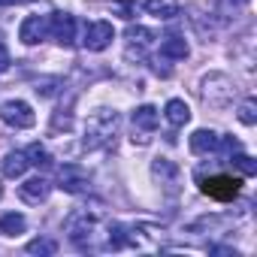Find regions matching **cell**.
<instances>
[{
  "mask_svg": "<svg viewBox=\"0 0 257 257\" xmlns=\"http://www.w3.org/2000/svg\"><path fill=\"white\" fill-rule=\"evenodd\" d=\"M25 155H28V164H31V167H49V164H52V155H49L46 146H40V143L28 146Z\"/></svg>",
  "mask_w": 257,
  "mask_h": 257,
  "instance_id": "obj_19",
  "label": "cell"
},
{
  "mask_svg": "<svg viewBox=\"0 0 257 257\" xmlns=\"http://www.w3.org/2000/svg\"><path fill=\"white\" fill-rule=\"evenodd\" d=\"M49 37V19L46 16H28L25 22H22V28H19V40L25 43V46H37V43H43Z\"/></svg>",
  "mask_w": 257,
  "mask_h": 257,
  "instance_id": "obj_8",
  "label": "cell"
},
{
  "mask_svg": "<svg viewBox=\"0 0 257 257\" xmlns=\"http://www.w3.org/2000/svg\"><path fill=\"white\" fill-rule=\"evenodd\" d=\"M200 94H203V103H206V106H212V109H227V106L233 103V97H236V85H233V79L224 76V73H209V76L203 79Z\"/></svg>",
  "mask_w": 257,
  "mask_h": 257,
  "instance_id": "obj_2",
  "label": "cell"
},
{
  "mask_svg": "<svg viewBox=\"0 0 257 257\" xmlns=\"http://www.w3.org/2000/svg\"><path fill=\"white\" fill-rule=\"evenodd\" d=\"M49 191H52V185H49L43 176H37V179H28V182L19 188V197H22L25 203H31V206H40V203L49 197Z\"/></svg>",
  "mask_w": 257,
  "mask_h": 257,
  "instance_id": "obj_9",
  "label": "cell"
},
{
  "mask_svg": "<svg viewBox=\"0 0 257 257\" xmlns=\"http://www.w3.org/2000/svg\"><path fill=\"white\" fill-rule=\"evenodd\" d=\"M70 124H73V112H70V106H67V109H58L55 118H52V134H58L61 127H64V131H70Z\"/></svg>",
  "mask_w": 257,
  "mask_h": 257,
  "instance_id": "obj_25",
  "label": "cell"
},
{
  "mask_svg": "<svg viewBox=\"0 0 257 257\" xmlns=\"http://www.w3.org/2000/svg\"><path fill=\"white\" fill-rule=\"evenodd\" d=\"M158 124H161V112H158L155 106H140V109L134 112V131L152 134V131H158Z\"/></svg>",
  "mask_w": 257,
  "mask_h": 257,
  "instance_id": "obj_12",
  "label": "cell"
},
{
  "mask_svg": "<svg viewBox=\"0 0 257 257\" xmlns=\"http://www.w3.org/2000/svg\"><path fill=\"white\" fill-rule=\"evenodd\" d=\"M31 164H28V155L25 152H10L7 158H4V173L7 176H13V179H19V176H25V170H28Z\"/></svg>",
  "mask_w": 257,
  "mask_h": 257,
  "instance_id": "obj_18",
  "label": "cell"
},
{
  "mask_svg": "<svg viewBox=\"0 0 257 257\" xmlns=\"http://www.w3.org/2000/svg\"><path fill=\"white\" fill-rule=\"evenodd\" d=\"M49 37L58 46H73L76 43V19L67 13H52L49 16Z\"/></svg>",
  "mask_w": 257,
  "mask_h": 257,
  "instance_id": "obj_6",
  "label": "cell"
},
{
  "mask_svg": "<svg viewBox=\"0 0 257 257\" xmlns=\"http://www.w3.org/2000/svg\"><path fill=\"white\" fill-rule=\"evenodd\" d=\"M115 40V31L109 22H94V25H85V37H82V46L88 52H103L109 49Z\"/></svg>",
  "mask_w": 257,
  "mask_h": 257,
  "instance_id": "obj_7",
  "label": "cell"
},
{
  "mask_svg": "<svg viewBox=\"0 0 257 257\" xmlns=\"http://www.w3.org/2000/svg\"><path fill=\"white\" fill-rule=\"evenodd\" d=\"M112 13L121 16L124 22H134L137 13H140V7H137V0H112Z\"/></svg>",
  "mask_w": 257,
  "mask_h": 257,
  "instance_id": "obj_20",
  "label": "cell"
},
{
  "mask_svg": "<svg viewBox=\"0 0 257 257\" xmlns=\"http://www.w3.org/2000/svg\"><path fill=\"white\" fill-rule=\"evenodd\" d=\"M146 13L155 19H176L179 16V4L176 0H146Z\"/></svg>",
  "mask_w": 257,
  "mask_h": 257,
  "instance_id": "obj_15",
  "label": "cell"
},
{
  "mask_svg": "<svg viewBox=\"0 0 257 257\" xmlns=\"http://www.w3.org/2000/svg\"><path fill=\"white\" fill-rule=\"evenodd\" d=\"M55 251H58L55 239H34V242H28V254H55Z\"/></svg>",
  "mask_w": 257,
  "mask_h": 257,
  "instance_id": "obj_23",
  "label": "cell"
},
{
  "mask_svg": "<svg viewBox=\"0 0 257 257\" xmlns=\"http://www.w3.org/2000/svg\"><path fill=\"white\" fill-rule=\"evenodd\" d=\"M239 121L242 124H257V100L254 97H245L242 103H239Z\"/></svg>",
  "mask_w": 257,
  "mask_h": 257,
  "instance_id": "obj_22",
  "label": "cell"
},
{
  "mask_svg": "<svg viewBox=\"0 0 257 257\" xmlns=\"http://www.w3.org/2000/svg\"><path fill=\"white\" fill-rule=\"evenodd\" d=\"M127 43H131V46H137V49H149L158 37H155V31H149V28H143V25H131V28H127Z\"/></svg>",
  "mask_w": 257,
  "mask_h": 257,
  "instance_id": "obj_17",
  "label": "cell"
},
{
  "mask_svg": "<svg viewBox=\"0 0 257 257\" xmlns=\"http://www.w3.org/2000/svg\"><path fill=\"white\" fill-rule=\"evenodd\" d=\"M25 230H28V221H25V215H19V212L0 215V233H4V236H22Z\"/></svg>",
  "mask_w": 257,
  "mask_h": 257,
  "instance_id": "obj_16",
  "label": "cell"
},
{
  "mask_svg": "<svg viewBox=\"0 0 257 257\" xmlns=\"http://www.w3.org/2000/svg\"><path fill=\"white\" fill-rule=\"evenodd\" d=\"M58 88H64V82H61V79H40L34 91H37L40 97H55V94H58Z\"/></svg>",
  "mask_w": 257,
  "mask_h": 257,
  "instance_id": "obj_24",
  "label": "cell"
},
{
  "mask_svg": "<svg viewBox=\"0 0 257 257\" xmlns=\"http://www.w3.org/2000/svg\"><path fill=\"white\" fill-rule=\"evenodd\" d=\"M10 64H13V58H10V49H7L4 43H0V73H4Z\"/></svg>",
  "mask_w": 257,
  "mask_h": 257,
  "instance_id": "obj_26",
  "label": "cell"
},
{
  "mask_svg": "<svg viewBox=\"0 0 257 257\" xmlns=\"http://www.w3.org/2000/svg\"><path fill=\"white\" fill-rule=\"evenodd\" d=\"M152 173L161 179V185H164L170 194H176V191H179V167H176L173 161H167V158H158V161L152 164Z\"/></svg>",
  "mask_w": 257,
  "mask_h": 257,
  "instance_id": "obj_10",
  "label": "cell"
},
{
  "mask_svg": "<svg viewBox=\"0 0 257 257\" xmlns=\"http://www.w3.org/2000/svg\"><path fill=\"white\" fill-rule=\"evenodd\" d=\"M236 4H245V0H236Z\"/></svg>",
  "mask_w": 257,
  "mask_h": 257,
  "instance_id": "obj_29",
  "label": "cell"
},
{
  "mask_svg": "<svg viewBox=\"0 0 257 257\" xmlns=\"http://www.w3.org/2000/svg\"><path fill=\"white\" fill-rule=\"evenodd\" d=\"M164 115H167V121H170L173 127H185V124L191 121V109H188V103H185V100H179V97H173V100L167 103Z\"/></svg>",
  "mask_w": 257,
  "mask_h": 257,
  "instance_id": "obj_14",
  "label": "cell"
},
{
  "mask_svg": "<svg viewBox=\"0 0 257 257\" xmlns=\"http://www.w3.org/2000/svg\"><path fill=\"white\" fill-rule=\"evenodd\" d=\"M0 118H4V124L16 127V131H28V127L37 124V115H34V109H31L25 100H10V103H4Z\"/></svg>",
  "mask_w": 257,
  "mask_h": 257,
  "instance_id": "obj_4",
  "label": "cell"
},
{
  "mask_svg": "<svg viewBox=\"0 0 257 257\" xmlns=\"http://www.w3.org/2000/svg\"><path fill=\"white\" fill-rule=\"evenodd\" d=\"M200 191H203L206 197H212V200L230 203V200L239 197V191H242V179H236V176H230V173H215V176H209V179L200 182Z\"/></svg>",
  "mask_w": 257,
  "mask_h": 257,
  "instance_id": "obj_3",
  "label": "cell"
},
{
  "mask_svg": "<svg viewBox=\"0 0 257 257\" xmlns=\"http://www.w3.org/2000/svg\"><path fill=\"white\" fill-rule=\"evenodd\" d=\"M188 55H191V49H188L185 37H179V34L164 37V43H161V58H167V61H185Z\"/></svg>",
  "mask_w": 257,
  "mask_h": 257,
  "instance_id": "obj_11",
  "label": "cell"
},
{
  "mask_svg": "<svg viewBox=\"0 0 257 257\" xmlns=\"http://www.w3.org/2000/svg\"><path fill=\"white\" fill-rule=\"evenodd\" d=\"M88 185H91V179H88V173L79 164H64L58 170V188L61 191H67V194H85Z\"/></svg>",
  "mask_w": 257,
  "mask_h": 257,
  "instance_id": "obj_5",
  "label": "cell"
},
{
  "mask_svg": "<svg viewBox=\"0 0 257 257\" xmlns=\"http://www.w3.org/2000/svg\"><path fill=\"white\" fill-rule=\"evenodd\" d=\"M218 134L215 131H194L191 134V152L194 155H212V152H218Z\"/></svg>",
  "mask_w": 257,
  "mask_h": 257,
  "instance_id": "obj_13",
  "label": "cell"
},
{
  "mask_svg": "<svg viewBox=\"0 0 257 257\" xmlns=\"http://www.w3.org/2000/svg\"><path fill=\"white\" fill-rule=\"evenodd\" d=\"M230 164L242 173V176H254L257 173V161L251 158V155H242V152H236V155H230Z\"/></svg>",
  "mask_w": 257,
  "mask_h": 257,
  "instance_id": "obj_21",
  "label": "cell"
},
{
  "mask_svg": "<svg viewBox=\"0 0 257 257\" xmlns=\"http://www.w3.org/2000/svg\"><path fill=\"white\" fill-rule=\"evenodd\" d=\"M0 197H4V170H0Z\"/></svg>",
  "mask_w": 257,
  "mask_h": 257,
  "instance_id": "obj_28",
  "label": "cell"
},
{
  "mask_svg": "<svg viewBox=\"0 0 257 257\" xmlns=\"http://www.w3.org/2000/svg\"><path fill=\"white\" fill-rule=\"evenodd\" d=\"M118 124H121V118H118L115 109H100V112H94V115L88 118V124H85L82 149L94 152V149H106V146H112L115 137H118Z\"/></svg>",
  "mask_w": 257,
  "mask_h": 257,
  "instance_id": "obj_1",
  "label": "cell"
},
{
  "mask_svg": "<svg viewBox=\"0 0 257 257\" xmlns=\"http://www.w3.org/2000/svg\"><path fill=\"white\" fill-rule=\"evenodd\" d=\"M19 4H28V0H0V10L4 7H19Z\"/></svg>",
  "mask_w": 257,
  "mask_h": 257,
  "instance_id": "obj_27",
  "label": "cell"
}]
</instances>
